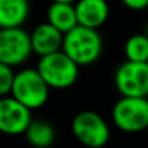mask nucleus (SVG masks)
Segmentation results:
<instances>
[{"label": "nucleus", "instance_id": "1", "mask_svg": "<svg viewBox=\"0 0 148 148\" xmlns=\"http://www.w3.org/2000/svg\"><path fill=\"white\" fill-rule=\"evenodd\" d=\"M62 51L80 67L96 62L103 52V39L97 29L77 25L64 34Z\"/></svg>", "mask_w": 148, "mask_h": 148}, {"label": "nucleus", "instance_id": "2", "mask_svg": "<svg viewBox=\"0 0 148 148\" xmlns=\"http://www.w3.org/2000/svg\"><path fill=\"white\" fill-rule=\"evenodd\" d=\"M36 70L49 86V89H68L77 82L80 65L74 62L62 49L39 57Z\"/></svg>", "mask_w": 148, "mask_h": 148}, {"label": "nucleus", "instance_id": "3", "mask_svg": "<svg viewBox=\"0 0 148 148\" xmlns=\"http://www.w3.org/2000/svg\"><path fill=\"white\" fill-rule=\"evenodd\" d=\"M49 86L45 83L36 68H23L16 73L10 96L35 110L47 105L49 99Z\"/></svg>", "mask_w": 148, "mask_h": 148}, {"label": "nucleus", "instance_id": "4", "mask_svg": "<svg viewBox=\"0 0 148 148\" xmlns=\"http://www.w3.org/2000/svg\"><path fill=\"white\" fill-rule=\"evenodd\" d=\"M112 121L119 131L135 134L148 128V97L121 96L113 105Z\"/></svg>", "mask_w": 148, "mask_h": 148}, {"label": "nucleus", "instance_id": "5", "mask_svg": "<svg viewBox=\"0 0 148 148\" xmlns=\"http://www.w3.org/2000/svg\"><path fill=\"white\" fill-rule=\"evenodd\" d=\"M71 129L76 139L89 148H102L110 138L108 122L95 110H82L74 116Z\"/></svg>", "mask_w": 148, "mask_h": 148}, {"label": "nucleus", "instance_id": "6", "mask_svg": "<svg viewBox=\"0 0 148 148\" xmlns=\"http://www.w3.org/2000/svg\"><path fill=\"white\" fill-rule=\"evenodd\" d=\"M113 82L121 96L148 97V64L126 60L116 68Z\"/></svg>", "mask_w": 148, "mask_h": 148}, {"label": "nucleus", "instance_id": "7", "mask_svg": "<svg viewBox=\"0 0 148 148\" xmlns=\"http://www.w3.org/2000/svg\"><path fill=\"white\" fill-rule=\"evenodd\" d=\"M32 52L31 34L23 28L0 29V62L18 67L26 62Z\"/></svg>", "mask_w": 148, "mask_h": 148}, {"label": "nucleus", "instance_id": "8", "mask_svg": "<svg viewBox=\"0 0 148 148\" xmlns=\"http://www.w3.org/2000/svg\"><path fill=\"white\" fill-rule=\"evenodd\" d=\"M32 122V110L13 96L0 97V132L6 135L25 134Z\"/></svg>", "mask_w": 148, "mask_h": 148}, {"label": "nucleus", "instance_id": "9", "mask_svg": "<svg viewBox=\"0 0 148 148\" xmlns=\"http://www.w3.org/2000/svg\"><path fill=\"white\" fill-rule=\"evenodd\" d=\"M62 41H64V34L48 22L39 23L31 32L32 51L38 57H44L62 49Z\"/></svg>", "mask_w": 148, "mask_h": 148}, {"label": "nucleus", "instance_id": "10", "mask_svg": "<svg viewBox=\"0 0 148 148\" xmlns=\"http://www.w3.org/2000/svg\"><path fill=\"white\" fill-rule=\"evenodd\" d=\"M76 13L79 25L99 29L109 18V5L106 0H77Z\"/></svg>", "mask_w": 148, "mask_h": 148}, {"label": "nucleus", "instance_id": "11", "mask_svg": "<svg viewBox=\"0 0 148 148\" xmlns=\"http://www.w3.org/2000/svg\"><path fill=\"white\" fill-rule=\"evenodd\" d=\"M29 13V0H0V29L22 28Z\"/></svg>", "mask_w": 148, "mask_h": 148}, {"label": "nucleus", "instance_id": "12", "mask_svg": "<svg viewBox=\"0 0 148 148\" xmlns=\"http://www.w3.org/2000/svg\"><path fill=\"white\" fill-rule=\"evenodd\" d=\"M47 22L62 34H67L74 29L79 25L74 3L52 2L47 10Z\"/></svg>", "mask_w": 148, "mask_h": 148}, {"label": "nucleus", "instance_id": "13", "mask_svg": "<svg viewBox=\"0 0 148 148\" xmlns=\"http://www.w3.org/2000/svg\"><path fill=\"white\" fill-rule=\"evenodd\" d=\"M25 136L32 147L48 148L55 141V129L44 119H32L28 129L25 131Z\"/></svg>", "mask_w": 148, "mask_h": 148}, {"label": "nucleus", "instance_id": "14", "mask_svg": "<svg viewBox=\"0 0 148 148\" xmlns=\"http://www.w3.org/2000/svg\"><path fill=\"white\" fill-rule=\"evenodd\" d=\"M125 57L128 61L147 62L148 61V35L134 34L125 42Z\"/></svg>", "mask_w": 148, "mask_h": 148}, {"label": "nucleus", "instance_id": "15", "mask_svg": "<svg viewBox=\"0 0 148 148\" xmlns=\"http://www.w3.org/2000/svg\"><path fill=\"white\" fill-rule=\"evenodd\" d=\"M15 76L16 73L13 71V67L0 62V97L10 96Z\"/></svg>", "mask_w": 148, "mask_h": 148}, {"label": "nucleus", "instance_id": "16", "mask_svg": "<svg viewBox=\"0 0 148 148\" xmlns=\"http://www.w3.org/2000/svg\"><path fill=\"white\" fill-rule=\"evenodd\" d=\"M121 2L131 10H144L148 8V0H121Z\"/></svg>", "mask_w": 148, "mask_h": 148}, {"label": "nucleus", "instance_id": "17", "mask_svg": "<svg viewBox=\"0 0 148 148\" xmlns=\"http://www.w3.org/2000/svg\"><path fill=\"white\" fill-rule=\"evenodd\" d=\"M52 2H62V3H76L77 0H52Z\"/></svg>", "mask_w": 148, "mask_h": 148}, {"label": "nucleus", "instance_id": "18", "mask_svg": "<svg viewBox=\"0 0 148 148\" xmlns=\"http://www.w3.org/2000/svg\"><path fill=\"white\" fill-rule=\"evenodd\" d=\"M147 64H148V61H147Z\"/></svg>", "mask_w": 148, "mask_h": 148}]
</instances>
